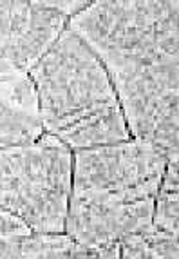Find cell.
Returning <instances> with one entry per match:
<instances>
[{"label": "cell", "mask_w": 179, "mask_h": 259, "mask_svg": "<svg viewBox=\"0 0 179 259\" xmlns=\"http://www.w3.org/2000/svg\"><path fill=\"white\" fill-rule=\"evenodd\" d=\"M29 76L38 91L43 131L73 152L132 140L109 73L71 29L62 31Z\"/></svg>", "instance_id": "obj_1"}, {"label": "cell", "mask_w": 179, "mask_h": 259, "mask_svg": "<svg viewBox=\"0 0 179 259\" xmlns=\"http://www.w3.org/2000/svg\"><path fill=\"white\" fill-rule=\"evenodd\" d=\"M175 0H102L69 18L67 29L98 56L107 73L179 60Z\"/></svg>", "instance_id": "obj_2"}, {"label": "cell", "mask_w": 179, "mask_h": 259, "mask_svg": "<svg viewBox=\"0 0 179 259\" xmlns=\"http://www.w3.org/2000/svg\"><path fill=\"white\" fill-rule=\"evenodd\" d=\"M73 192V151L53 134L0 151V207L33 232L65 234Z\"/></svg>", "instance_id": "obj_3"}, {"label": "cell", "mask_w": 179, "mask_h": 259, "mask_svg": "<svg viewBox=\"0 0 179 259\" xmlns=\"http://www.w3.org/2000/svg\"><path fill=\"white\" fill-rule=\"evenodd\" d=\"M179 60L109 73L130 138L179 158Z\"/></svg>", "instance_id": "obj_4"}, {"label": "cell", "mask_w": 179, "mask_h": 259, "mask_svg": "<svg viewBox=\"0 0 179 259\" xmlns=\"http://www.w3.org/2000/svg\"><path fill=\"white\" fill-rule=\"evenodd\" d=\"M168 156L149 143L128 142L73 152V190L118 196L127 201L156 199Z\"/></svg>", "instance_id": "obj_5"}, {"label": "cell", "mask_w": 179, "mask_h": 259, "mask_svg": "<svg viewBox=\"0 0 179 259\" xmlns=\"http://www.w3.org/2000/svg\"><path fill=\"white\" fill-rule=\"evenodd\" d=\"M154 201H127L103 192L73 190L65 234L81 248L119 245L128 236L152 227Z\"/></svg>", "instance_id": "obj_6"}, {"label": "cell", "mask_w": 179, "mask_h": 259, "mask_svg": "<svg viewBox=\"0 0 179 259\" xmlns=\"http://www.w3.org/2000/svg\"><path fill=\"white\" fill-rule=\"evenodd\" d=\"M67 22L43 2H0V78L29 73Z\"/></svg>", "instance_id": "obj_7"}, {"label": "cell", "mask_w": 179, "mask_h": 259, "mask_svg": "<svg viewBox=\"0 0 179 259\" xmlns=\"http://www.w3.org/2000/svg\"><path fill=\"white\" fill-rule=\"evenodd\" d=\"M76 243L67 234H38L0 241V259H42L53 254H67Z\"/></svg>", "instance_id": "obj_8"}, {"label": "cell", "mask_w": 179, "mask_h": 259, "mask_svg": "<svg viewBox=\"0 0 179 259\" xmlns=\"http://www.w3.org/2000/svg\"><path fill=\"white\" fill-rule=\"evenodd\" d=\"M119 259H179L177 238L152 225L119 243Z\"/></svg>", "instance_id": "obj_9"}, {"label": "cell", "mask_w": 179, "mask_h": 259, "mask_svg": "<svg viewBox=\"0 0 179 259\" xmlns=\"http://www.w3.org/2000/svg\"><path fill=\"white\" fill-rule=\"evenodd\" d=\"M154 227L177 238L179 234V158H168L154 201Z\"/></svg>", "instance_id": "obj_10"}, {"label": "cell", "mask_w": 179, "mask_h": 259, "mask_svg": "<svg viewBox=\"0 0 179 259\" xmlns=\"http://www.w3.org/2000/svg\"><path fill=\"white\" fill-rule=\"evenodd\" d=\"M0 102L15 112L40 120L38 91L29 73L0 78Z\"/></svg>", "instance_id": "obj_11"}, {"label": "cell", "mask_w": 179, "mask_h": 259, "mask_svg": "<svg viewBox=\"0 0 179 259\" xmlns=\"http://www.w3.org/2000/svg\"><path fill=\"white\" fill-rule=\"evenodd\" d=\"M43 134L38 118L24 116L0 102V151L33 143Z\"/></svg>", "instance_id": "obj_12"}, {"label": "cell", "mask_w": 179, "mask_h": 259, "mask_svg": "<svg viewBox=\"0 0 179 259\" xmlns=\"http://www.w3.org/2000/svg\"><path fill=\"white\" fill-rule=\"evenodd\" d=\"M29 234H33V230L29 229L26 221L20 220L13 212L0 207V241L18 238V236H29Z\"/></svg>", "instance_id": "obj_13"}, {"label": "cell", "mask_w": 179, "mask_h": 259, "mask_svg": "<svg viewBox=\"0 0 179 259\" xmlns=\"http://www.w3.org/2000/svg\"><path fill=\"white\" fill-rule=\"evenodd\" d=\"M64 259H119V245L98 246V248H81L74 246Z\"/></svg>", "instance_id": "obj_14"}, {"label": "cell", "mask_w": 179, "mask_h": 259, "mask_svg": "<svg viewBox=\"0 0 179 259\" xmlns=\"http://www.w3.org/2000/svg\"><path fill=\"white\" fill-rule=\"evenodd\" d=\"M43 4L47 8L55 9L56 13L64 15L65 18H73L74 15L81 13L91 2H87V0H58V2L53 0V2H43Z\"/></svg>", "instance_id": "obj_15"}, {"label": "cell", "mask_w": 179, "mask_h": 259, "mask_svg": "<svg viewBox=\"0 0 179 259\" xmlns=\"http://www.w3.org/2000/svg\"><path fill=\"white\" fill-rule=\"evenodd\" d=\"M65 254H53V255H46V257L42 259H64Z\"/></svg>", "instance_id": "obj_16"}]
</instances>
